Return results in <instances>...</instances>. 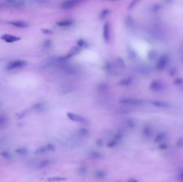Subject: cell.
<instances>
[{"instance_id": "6da1fadb", "label": "cell", "mask_w": 183, "mask_h": 182, "mask_svg": "<svg viewBox=\"0 0 183 182\" xmlns=\"http://www.w3.org/2000/svg\"><path fill=\"white\" fill-rule=\"evenodd\" d=\"M26 62L22 60H16L12 61L7 64V69L8 70H15L17 68H19L24 67L26 65Z\"/></svg>"}, {"instance_id": "7a4b0ae2", "label": "cell", "mask_w": 183, "mask_h": 182, "mask_svg": "<svg viewBox=\"0 0 183 182\" xmlns=\"http://www.w3.org/2000/svg\"><path fill=\"white\" fill-rule=\"evenodd\" d=\"M1 38L2 40H3L7 43H13L16 41H19L21 39L20 37L13 36L10 34H4L2 36Z\"/></svg>"}, {"instance_id": "3957f363", "label": "cell", "mask_w": 183, "mask_h": 182, "mask_svg": "<svg viewBox=\"0 0 183 182\" xmlns=\"http://www.w3.org/2000/svg\"><path fill=\"white\" fill-rule=\"evenodd\" d=\"M67 117L69 119H70L72 121H77L79 122H86V119H84L83 117L80 115H77L75 114H73L71 113H68L67 114Z\"/></svg>"}, {"instance_id": "277c9868", "label": "cell", "mask_w": 183, "mask_h": 182, "mask_svg": "<svg viewBox=\"0 0 183 182\" xmlns=\"http://www.w3.org/2000/svg\"><path fill=\"white\" fill-rule=\"evenodd\" d=\"M4 2L7 5L11 6V7H22L24 5V2H23L22 1L9 0V1H5Z\"/></svg>"}, {"instance_id": "5b68a950", "label": "cell", "mask_w": 183, "mask_h": 182, "mask_svg": "<svg viewBox=\"0 0 183 182\" xmlns=\"http://www.w3.org/2000/svg\"><path fill=\"white\" fill-rule=\"evenodd\" d=\"M9 24L20 28H24L29 26V24L27 22L22 21H12L9 22Z\"/></svg>"}, {"instance_id": "8992f818", "label": "cell", "mask_w": 183, "mask_h": 182, "mask_svg": "<svg viewBox=\"0 0 183 182\" xmlns=\"http://www.w3.org/2000/svg\"><path fill=\"white\" fill-rule=\"evenodd\" d=\"M166 138H167L166 134H165V133L161 132V133H159L156 136V137L155 138V139H154V141L155 143H161L163 142V141L166 139Z\"/></svg>"}, {"instance_id": "52a82bcc", "label": "cell", "mask_w": 183, "mask_h": 182, "mask_svg": "<svg viewBox=\"0 0 183 182\" xmlns=\"http://www.w3.org/2000/svg\"><path fill=\"white\" fill-rule=\"evenodd\" d=\"M153 133V130L152 128L149 126L145 127L142 130V134L146 137H149Z\"/></svg>"}, {"instance_id": "ba28073f", "label": "cell", "mask_w": 183, "mask_h": 182, "mask_svg": "<svg viewBox=\"0 0 183 182\" xmlns=\"http://www.w3.org/2000/svg\"><path fill=\"white\" fill-rule=\"evenodd\" d=\"M7 118L4 115H0V129H4L7 125Z\"/></svg>"}, {"instance_id": "9c48e42d", "label": "cell", "mask_w": 183, "mask_h": 182, "mask_svg": "<svg viewBox=\"0 0 183 182\" xmlns=\"http://www.w3.org/2000/svg\"><path fill=\"white\" fill-rule=\"evenodd\" d=\"M50 164V160H45L42 161L40 163L38 164V168L39 169H44L45 168L48 166Z\"/></svg>"}, {"instance_id": "30bf717a", "label": "cell", "mask_w": 183, "mask_h": 182, "mask_svg": "<svg viewBox=\"0 0 183 182\" xmlns=\"http://www.w3.org/2000/svg\"><path fill=\"white\" fill-rule=\"evenodd\" d=\"M16 152L18 153L19 155L25 156L27 154L28 151L25 147H19L18 149L16 150Z\"/></svg>"}, {"instance_id": "8fae6325", "label": "cell", "mask_w": 183, "mask_h": 182, "mask_svg": "<svg viewBox=\"0 0 183 182\" xmlns=\"http://www.w3.org/2000/svg\"><path fill=\"white\" fill-rule=\"evenodd\" d=\"M96 178L99 179H102L105 177V171L102 170H98L95 173Z\"/></svg>"}, {"instance_id": "7c38bea8", "label": "cell", "mask_w": 183, "mask_h": 182, "mask_svg": "<svg viewBox=\"0 0 183 182\" xmlns=\"http://www.w3.org/2000/svg\"><path fill=\"white\" fill-rule=\"evenodd\" d=\"M118 141L115 138L113 137L112 139H111L110 141H109L107 144V146L109 148H112L115 147L117 143H118Z\"/></svg>"}, {"instance_id": "4fadbf2b", "label": "cell", "mask_w": 183, "mask_h": 182, "mask_svg": "<svg viewBox=\"0 0 183 182\" xmlns=\"http://www.w3.org/2000/svg\"><path fill=\"white\" fill-rule=\"evenodd\" d=\"M90 156L92 158L96 159L101 158V157L102 156V155L101 153L97 151H92V152L90 153Z\"/></svg>"}, {"instance_id": "5bb4252c", "label": "cell", "mask_w": 183, "mask_h": 182, "mask_svg": "<svg viewBox=\"0 0 183 182\" xmlns=\"http://www.w3.org/2000/svg\"><path fill=\"white\" fill-rule=\"evenodd\" d=\"M47 151V150L46 148V146H42V147H40L39 149H37L35 151V154H42V153L46 152Z\"/></svg>"}, {"instance_id": "9a60e30c", "label": "cell", "mask_w": 183, "mask_h": 182, "mask_svg": "<svg viewBox=\"0 0 183 182\" xmlns=\"http://www.w3.org/2000/svg\"><path fill=\"white\" fill-rule=\"evenodd\" d=\"M88 171L87 168L85 166H82L81 167H80L79 168V171L81 174H85L87 173V172Z\"/></svg>"}, {"instance_id": "2e32d148", "label": "cell", "mask_w": 183, "mask_h": 182, "mask_svg": "<svg viewBox=\"0 0 183 182\" xmlns=\"http://www.w3.org/2000/svg\"><path fill=\"white\" fill-rule=\"evenodd\" d=\"M108 31V25L107 24H105L104 27V37L106 41L108 39L109 33Z\"/></svg>"}, {"instance_id": "e0dca14e", "label": "cell", "mask_w": 183, "mask_h": 182, "mask_svg": "<svg viewBox=\"0 0 183 182\" xmlns=\"http://www.w3.org/2000/svg\"><path fill=\"white\" fill-rule=\"evenodd\" d=\"M46 148L48 151H51V152H54L56 150V147L55 146V145H53L52 144H47L46 146Z\"/></svg>"}, {"instance_id": "ac0fdd59", "label": "cell", "mask_w": 183, "mask_h": 182, "mask_svg": "<svg viewBox=\"0 0 183 182\" xmlns=\"http://www.w3.org/2000/svg\"><path fill=\"white\" fill-rule=\"evenodd\" d=\"M79 133L83 136H86L88 135V131L85 128H80L79 129Z\"/></svg>"}, {"instance_id": "d6986e66", "label": "cell", "mask_w": 183, "mask_h": 182, "mask_svg": "<svg viewBox=\"0 0 183 182\" xmlns=\"http://www.w3.org/2000/svg\"><path fill=\"white\" fill-rule=\"evenodd\" d=\"M1 156L7 159H10L11 156L10 154L7 151H3L1 153Z\"/></svg>"}, {"instance_id": "ffe728a7", "label": "cell", "mask_w": 183, "mask_h": 182, "mask_svg": "<svg viewBox=\"0 0 183 182\" xmlns=\"http://www.w3.org/2000/svg\"><path fill=\"white\" fill-rule=\"evenodd\" d=\"M66 179L64 178V177H52V178H50V179H48L49 181L52 182V181H57V182H60V181H64Z\"/></svg>"}, {"instance_id": "44dd1931", "label": "cell", "mask_w": 183, "mask_h": 182, "mask_svg": "<svg viewBox=\"0 0 183 182\" xmlns=\"http://www.w3.org/2000/svg\"><path fill=\"white\" fill-rule=\"evenodd\" d=\"M168 145L167 144H165V143H163V142L160 143V144L159 145V149H160L161 150H162V151L167 150V149H168Z\"/></svg>"}, {"instance_id": "7402d4cb", "label": "cell", "mask_w": 183, "mask_h": 182, "mask_svg": "<svg viewBox=\"0 0 183 182\" xmlns=\"http://www.w3.org/2000/svg\"><path fill=\"white\" fill-rule=\"evenodd\" d=\"M177 145L178 147H183V138H180L177 142Z\"/></svg>"}, {"instance_id": "603a6c76", "label": "cell", "mask_w": 183, "mask_h": 182, "mask_svg": "<svg viewBox=\"0 0 183 182\" xmlns=\"http://www.w3.org/2000/svg\"><path fill=\"white\" fill-rule=\"evenodd\" d=\"M96 144L97 146H101L103 144V142L101 139H98L96 141Z\"/></svg>"}, {"instance_id": "cb8c5ba5", "label": "cell", "mask_w": 183, "mask_h": 182, "mask_svg": "<svg viewBox=\"0 0 183 182\" xmlns=\"http://www.w3.org/2000/svg\"><path fill=\"white\" fill-rule=\"evenodd\" d=\"M128 182H139L138 181H137V180H135V179H130L129 181H128Z\"/></svg>"}, {"instance_id": "d4e9b609", "label": "cell", "mask_w": 183, "mask_h": 182, "mask_svg": "<svg viewBox=\"0 0 183 182\" xmlns=\"http://www.w3.org/2000/svg\"><path fill=\"white\" fill-rule=\"evenodd\" d=\"M180 178L183 182V172L181 173L180 174Z\"/></svg>"}]
</instances>
